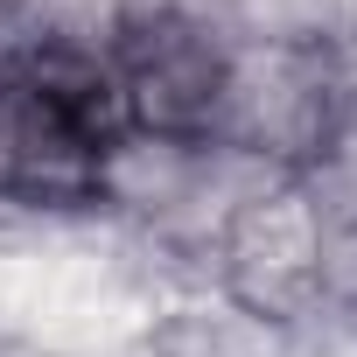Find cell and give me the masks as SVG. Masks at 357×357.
Returning <instances> with one entry per match:
<instances>
[{
    "instance_id": "obj_1",
    "label": "cell",
    "mask_w": 357,
    "mask_h": 357,
    "mask_svg": "<svg viewBox=\"0 0 357 357\" xmlns=\"http://www.w3.org/2000/svg\"><path fill=\"white\" fill-rule=\"evenodd\" d=\"M343 126H350V63L336 43L259 36L231 50L211 140L301 175Z\"/></svg>"
},
{
    "instance_id": "obj_4",
    "label": "cell",
    "mask_w": 357,
    "mask_h": 357,
    "mask_svg": "<svg viewBox=\"0 0 357 357\" xmlns=\"http://www.w3.org/2000/svg\"><path fill=\"white\" fill-rule=\"evenodd\" d=\"M15 8H29V0H0V15H15Z\"/></svg>"
},
{
    "instance_id": "obj_3",
    "label": "cell",
    "mask_w": 357,
    "mask_h": 357,
    "mask_svg": "<svg viewBox=\"0 0 357 357\" xmlns=\"http://www.w3.org/2000/svg\"><path fill=\"white\" fill-rule=\"evenodd\" d=\"M126 357H294V336L245 315L225 287H197V294L154 301Z\"/></svg>"
},
{
    "instance_id": "obj_2",
    "label": "cell",
    "mask_w": 357,
    "mask_h": 357,
    "mask_svg": "<svg viewBox=\"0 0 357 357\" xmlns=\"http://www.w3.org/2000/svg\"><path fill=\"white\" fill-rule=\"evenodd\" d=\"M218 287L287 336L322 329V211L294 175L231 218L218 245Z\"/></svg>"
}]
</instances>
